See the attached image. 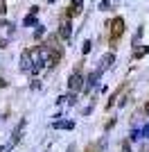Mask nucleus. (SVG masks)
I'll use <instances>...</instances> for the list:
<instances>
[{
	"label": "nucleus",
	"instance_id": "1",
	"mask_svg": "<svg viewBox=\"0 0 149 152\" xmlns=\"http://www.w3.org/2000/svg\"><path fill=\"white\" fill-rule=\"evenodd\" d=\"M84 84H86V77L81 75V70H79V68L72 70V73H70V77H68V89L74 91V93H79V91H84Z\"/></svg>",
	"mask_w": 149,
	"mask_h": 152
},
{
	"label": "nucleus",
	"instance_id": "2",
	"mask_svg": "<svg viewBox=\"0 0 149 152\" xmlns=\"http://www.w3.org/2000/svg\"><path fill=\"white\" fill-rule=\"evenodd\" d=\"M104 70H106V66L102 64L99 68H95L93 73L86 77V84H84V91H86V93H88V91H93L95 86H97V82H99V77H102V73H104Z\"/></svg>",
	"mask_w": 149,
	"mask_h": 152
},
{
	"label": "nucleus",
	"instance_id": "3",
	"mask_svg": "<svg viewBox=\"0 0 149 152\" xmlns=\"http://www.w3.org/2000/svg\"><path fill=\"white\" fill-rule=\"evenodd\" d=\"M32 57H34V52H32V50H25L23 55H20V70H23V73H30V70H32V66H34Z\"/></svg>",
	"mask_w": 149,
	"mask_h": 152
},
{
	"label": "nucleus",
	"instance_id": "4",
	"mask_svg": "<svg viewBox=\"0 0 149 152\" xmlns=\"http://www.w3.org/2000/svg\"><path fill=\"white\" fill-rule=\"evenodd\" d=\"M59 37H61L63 41H66V43H70V39H72V23H70V20H63V23H61Z\"/></svg>",
	"mask_w": 149,
	"mask_h": 152
},
{
	"label": "nucleus",
	"instance_id": "5",
	"mask_svg": "<svg viewBox=\"0 0 149 152\" xmlns=\"http://www.w3.org/2000/svg\"><path fill=\"white\" fill-rule=\"evenodd\" d=\"M111 27H113V30H111V37H113V39H120V37L124 34V20H122V18H113Z\"/></svg>",
	"mask_w": 149,
	"mask_h": 152
},
{
	"label": "nucleus",
	"instance_id": "6",
	"mask_svg": "<svg viewBox=\"0 0 149 152\" xmlns=\"http://www.w3.org/2000/svg\"><path fill=\"white\" fill-rule=\"evenodd\" d=\"M25 125H27V118H20V121H18V127H16V129H14V132H12V141H14V143H18V141L23 139Z\"/></svg>",
	"mask_w": 149,
	"mask_h": 152
},
{
	"label": "nucleus",
	"instance_id": "7",
	"mask_svg": "<svg viewBox=\"0 0 149 152\" xmlns=\"http://www.w3.org/2000/svg\"><path fill=\"white\" fill-rule=\"evenodd\" d=\"M36 16H38V7H32V9H30V14L25 16L23 25H25V27H32V25H36Z\"/></svg>",
	"mask_w": 149,
	"mask_h": 152
},
{
	"label": "nucleus",
	"instance_id": "8",
	"mask_svg": "<svg viewBox=\"0 0 149 152\" xmlns=\"http://www.w3.org/2000/svg\"><path fill=\"white\" fill-rule=\"evenodd\" d=\"M131 139H133V141H140V139H149V125L140 127V129H133V132H131Z\"/></svg>",
	"mask_w": 149,
	"mask_h": 152
},
{
	"label": "nucleus",
	"instance_id": "9",
	"mask_svg": "<svg viewBox=\"0 0 149 152\" xmlns=\"http://www.w3.org/2000/svg\"><path fill=\"white\" fill-rule=\"evenodd\" d=\"M52 129H74V121H54Z\"/></svg>",
	"mask_w": 149,
	"mask_h": 152
},
{
	"label": "nucleus",
	"instance_id": "10",
	"mask_svg": "<svg viewBox=\"0 0 149 152\" xmlns=\"http://www.w3.org/2000/svg\"><path fill=\"white\" fill-rule=\"evenodd\" d=\"M102 64H104L106 68H111L113 64H115V55H113V52H106V55H104V59H102Z\"/></svg>",
	"mask_w": 149,
	"mask_h": 152
},
{
	"label": "nucleus",
	"instance_id": "11",
	"mask_svg": "<svg viewBox=\"0 0 149 152\" xmlns=\"http://www.w3.org/2000/svg\"><path fill=\"white\" fill-rule=\"evenodd\" d=\"M66 102H68L70 107H72V104H77V93H74V91H70V93L66 95Z\"/></svg>",
	"mask_w": 149,
	"mask_h": 152
},
{
	"label": "nucleus",
	"instance_id": "12",
	"mask_svg": "<svg viewBox=\"0 0 149 152\" xmlns=\"http://www.w3.org/2000/svg\"><path fill=\"white\" fill-rule=\"evenodd\" d=\"M90 48H93V41H90V39H86V41H84V45H81V52H84V55H88V52H90Z\"/></svg>",
	"mask_w": 149,
	"mask_h": 152
},
{
	"label": "nucleus",
	"instance_id": "13",
	"mask_svg": "<svg viewBox=\"0 0 149 152\" xmlns=\"http://www.w3.org/2000/svg\"><path fill=\"white\" fill-rule=\"evenodd\" d=\"M147 52H149V48H147V45H142V48H138V50H136V55H133V57H136V59H140V57H145Z\"/></svg>",
	"mask_w": 149,
	"mask_h": 152
},
{
	"label": "nucleus",
	"instance_id": "14",
	"mask_svg": "<svg viewBox=\"0 0 149 152\" xmlns=\"http://www.w3.org/2000/svg\"><path fill=\"white\" fill-rule=\"evenodd\" d=\"M45 34V25H36V30H34V39H41Z\"/></svg>",
	"mask_w": 149,
	"mask_h": 152
},
{
	"label": "nucleus",
	"instance_id": "15",
	"mask_svg": "<svg viewBox=\"0 0 149 152\" xmlns=\"http://www.w3.org/2000/svg\"><path fill=\"white\" fill-rule=\"evenodd\" d=\"M14 145H16V143H14V141H9V143H5V145H0V152H12Z\"/></svg>",
	"mask_w": 149,
	"mask_h": 152
},
{
	"label": "nucleus",
	"instance_id": "16",
	"mask_svg": "<svg viewBox=\"0 0 149 152\" xmlns=\"http://www.w3.org/2000/svg\"><path fill=\"white\" fill-rule=\"evenodd\" d=\"M70 5H72V9H74V12H79V9H81V5H84V0H70Z\"/></svg>",
	"mask_w": 149,
	"mask_h": 152
},
{
	"label": "nucleus",
	"instance_id": "17",
	"mask_svg": "<svg viewBox=\"0 0 149 152\" xmlns=\"http://www.w3.org/2000/svg\"><path fill=\"white\" fill-rule=\"evenodd\" d=\"M99 9H102V12H108V9H111V2H108V0H102V2H99Z\"/></svg>",
	"mask_w": 149,
	"mask_h": 152
},
{
	"label": "nucleus",
	"instance_id": "18",
	"mask_svg": "<svg viewBox=\"0 0 149 152\" xmlns=\"http://www.w3.org/2000/svg\"><path fill=\"white\" fill-rule=\"evenodd\" d=\"M34 89H41V82H38V80H34V82H32V91Z\"/></svg>",
	"mask_w": 149,
	"mask_h": 152
},
{
	"label": "nucleus",
	"instance_id": "19",
	"mask_svg": "<svg viewBox=\"0 0 149 152\" xmlns=\"http://www.w3.org/2000/svg\"><path fill=\"white\" fill-rule=\"evenodd\" d=\"M2 48H7V41H5V39H0V50H2Z\"/></svg>",
	"mask_w": 149,
	"mask_h": 152
},
{
	"label": "nucleus",
	"instance_id": "20",
	"mask_svg": "<svg viewBox=\"0 0 149 152\" xmlns=\"http://www.w3.org/2000/svg\"><path fill=\"white\" fill-rule=\"evenodd\" d=\"M66 152H74V143H70V145H68V150H66Z\"/></svg>",
	"mask_w": 149,
	"mask_h": 152
},
{
	"label": "nucleus",
	"instance_id": "21",
	"mask_svg": "<svg viewBox=\"0 0 149 152\" xmlns=\"http://www.w3.org/2000/svg\"><path fill=\"white\" fill-rule=\"evenodd\" d=\"M122 152H131V150H129V145H122Z\"/></svg>",
	"mask_w": 149,
	"mask_h": 152
},
{
	"label": "nucleus",
	"instance_id": "22",
	"mask_svg": "<svg viewBox=\"0 0 149 152\" xmlns=\"http://www.w3.org/2000/svg\"><path fill=\"white\" fill-rule=\"evenodd\" d=\"M45 152H50V150H45Z\"/></svg>",
	"mask_w": 149,
	"mask_h": 152
}]
</instances>
